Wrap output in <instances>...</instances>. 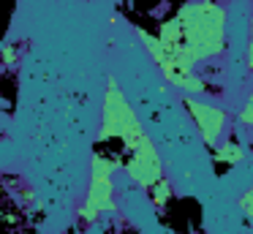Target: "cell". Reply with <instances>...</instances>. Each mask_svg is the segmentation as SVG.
Masks as SVG:
<instances>
[{
  "label": "cell",
  "mask_w": 253,
  "mask_h": 234,
  "mask_svg": "<svg viewBox=\"0 0 253 234\" xmlns=\"http://www.w3.org/2000/svg\"><path fill=\"white\" fill-rule=\"evenodd\" d=\"M139 38L169 82L226 52V8L218 0L185 3L161 25L158 36L139 30Z\"/></svg>",
  "instance_id": "obj_1"
},
{
  "label": "cell",
  "mask_w": 253,
  "mask_h": 234,
  "mask_svg": "<svg viewBox=\"0 0 253 234\" xmlns=\"http://www.w3.org/2000/svg\"><path fill=\"white\" fill-rule=\"evenodd\" d=\"M98 139H120L126 144L128 152L139 150L142 144H147L150 134L144 131L139 114L133 112V106L128 103L126 93L120 90L115 76L106 79V90H104V106H101V128H98Z\"/></svg>",
  "instance_id": "obj_2"
},
{
  "label": "cell",
  "mask_w": 253,
  "mask_h": 234,
  "mask_svg": "<svg viewBox=\"0 0 253 234\" xmlns=\"http://www.w3.org/2000/svg\"><path fill=\"white\" fill-rule=\"evenodd\" d=\"M117 166H120V161L109 158L106 152L90 155V185L82 207H79V221L82 223H95L104 212L115 210V180H112V174L117 172Z\"/></svg>",
  "instance_id": "obj_3"
},
{
  "label": "cell",
  "mask_w": 253,
  "mask_h": 234,
  "mask_svg": "<svg viewBox=\"0 0 253 234\" xmlns=\"http://www.w3.org/2000/svg\"><path fill=\"white\" fill-rule=\"evenodd\" d=\"M185 109L191 114L193 125H196L199 136L207 147H215L220 141V136L226 134V125H229V114L223 112L220 106L204 101V98H196V95H188L185 98Z\"/></svg>",
  "instance_id": "obj_4"
},
{
  "label": "cell",
  "mask_w": 253,
  "mask_h": 234,
  "mask_svg": "<svg viewBox=\"0 0 253 234\" xmlns=\"http://www.w3.org/2000/svg\"><path fill=\"white\" fill-rule=\"evenodd\" d=\"M126 172H128V180L142 190H150L155 183H161V180L166 177L164 161H161V155H158L155 141H147V144H142L139 150H133L131 155H128Z\"/></svg>",
  "instance_id": "obj_5"
},
{
  "label": "cell",
  "mask_w": 253,
  "mask_h": 234,
  "mask_svg": "<svg viewBox=\"0 0 253 234\" xmlns=\"http://www.w3.org/2000/svg\"><path fill=\"white\" fill-rule=\"evenodd\" d=\"M212 158H215L218 163H229V166H237V163L245 161V150H242L240 141L226 139V141H220V144H215Z\"/></svg>",
  "instance_id": "obj_6"
},
{
  "label": "cell",
  "mask_w": 253,
  "mask_h": 234,
  "mask_svg": "<svg viewBox=\"0 0 253 234\" xmlns=\"http://www.w3.org/2000/svg\"><path fill=\"white\" fill-rule=\"evenodd\" d=\"M171 183H169V177H164L161 183H155L153 188L147 190V196H150V201L155 204V210H164L166 204H169V199H171Z\"/></svg>",
  "instance_id": "obj_7"
},
{
  "label": "cell",
  "mask_w": 253,
  "mask_h": 234,
  "mask_svg": "<svg viewBox=\"0 0 253 234\" xmlns=\"http://www.w3.org/2000/svg\"><path fill=\"white\" fill-rule=\"evenodd\" d=\"M237 120H240V125H245V128H253V87L248 90L245 103H242V109L237 112Z\"/></svg>",
  "instance_id": "obj_8"
},
{
  "label": "cell",
  "mask_w": 253,
  "mask_h": 234,
  "mask_svg": "<svg viewBox=\"0 0 253 234\" xmlns=\"http://www.w3.org/2000/svg\"><path fill=\"white\" fill-rule=\"evenodd\" d=\"M240 210H242V215H245L248 221H253V188L242 190V196H240Z\"/></svg>",
  "instance_id": "obj_9"
},
{
  "label": "cell",
  "mask_w": 253,
  "mask_h": 234,
  "mask_svg": "<svg viewBox=\"0 0 253 234\" xmlns=\"http://www.w3.org/2000/svg\"><path fill=\"white\" fill-rule=\"evenodd\" d=\"M248 68L253 71V5H251V38H248Z\"/></svg>",
  "instance_id": "obj_10"
}]
</instances>
